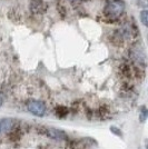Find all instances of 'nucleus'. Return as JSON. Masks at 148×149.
<instances>
[{"mask_svg":"<svg viewBox=\"0 0 148 149\" xmlns=\"http://www.w3.org/2000/svg\"><path fill=\"white\" fill-rule=\"evenodd\" d=\"M68 113V109L66 108V107H62V106H60V107H58L57 109H56V115L58 116V117H60V118H64V117H66Z\"/></svg>","mask_w":148,"mask_h":149,"instance_id":"423d86ee","label":"nucleus"},{"mask_svg":"<svg viewBox=\"0 0 148 149\" xmlns=\"http://www.w3.org/2000/svg\"><path fill=\"white\" fill-rule=\"evenodd\" d=\"M27 109L36 117H43L46 113V105L40 100H29L27 102Z\"/></svg>","mask_w":148,"mask_h":149,"instance_id":"f03ea898","label":"nucleus"},{"mask_svg":"<svg viewBox=\"0 0 148 149\" xmlns=\"http://www.w3.org/2000/svg\"><path fill=\"white\" fill-rule=\"evenodd\" d=\"M38 131L41 135H45V136L49 137L51 139H56V140H62V139L67 138V135L65 131L51 128V127H40V128H38Z\"/></svg>","mask_w":148,"mask_h":149,"instance_id":"7ed1b4c3","label":"nucleus"},{"mask_svg":"<svg viewBox=\"0 0 148 149\" xmlns=\"http://www.w3.org/2000/svg\"><path fill=\"white\" fill-rule=\"evenodd\" d=\"M70 2H77V1H79V0H69Z\"/></svg>","mask_w":148,"mask_h":149,"instance_id":"9b49d317","label":"nucleus"},{"mask_svg":"<svg viewBox=\"0 0 148 149\" xmlns=\"http://www.w3.org/2000/svg\"><path fill=\"white\" fill-rule=\"evenodd\" d=\"M139 119L140 121H145L147 119V110H146V107H142V110L139 111Z\"/></svg>","mask_w":148,"mask_h":149,"instance_id":"6e6552de","label":"nucleus"},{"mask_svg":"<svg viewBox=\"0 0 148 149\" xmlns=\"http://www.w3.org/2000/svg\"><path fill=\"white\" fill-rule=\"evenodd\" d=\"M0 132H1V126H0Z\"/></svg>","mask_w":148,"mask_h":149,"instance_id":"f8f14e48","label":"nucleus"},{"mask_svg":"<svg viewBox=\"0 0 148 149\" xmlns=\"http://www.w3.org/2000/svg\"><path fill=\"white\" fill-rule=\"evenodd\" d=\"M2 104H3V96L0 93V107L2 106Z\"/></svg>","mask_w":148,"mask_h":149,"instance_id":"9d476101","label":"nucleus"},{"mask_svg":"<svg viewBox=\"0 0 148 149\" xmlns=\"http://www.w3.org/2000/svg\"><path fill=\"white\" fill-rule=\"evenodd\" d=\"M15 120L11 118H6L2 121H0V126H1V130L3 131H10L15 128Z\"/></svg>","mask_w":148,"mask_h":149,"instance_id":"39448f33","label":"nucleus"},{"mask_svg":"<svg viewBox=\"0 0 148 149\" xmlns=\"http://www.w3.org/2000/svg\"><path fill=\"white\" fill-rule=\"evenodd\" d=\"M130 55L133 57V59L136 60V61L138 62V63H142V65H145V60H146V58H145V54L142 52L140 49H133L131 50V52H130Z\"/></svg>","mask_w":148,"mask_h":149,"instance_id":"20e7f679","label":"nucleus"},{"mask_svg":"<svg viewBox=\"0 0 148 149\" xmlns=\"http://www.w3.org/2000/svg\"><path fill=\"white\" fill-rule=\"evenodd\" d=\"M110 131H111V132H114V134H116V135H118V136H121V135H123V132L118 130L117 127H111Z\"/></svg>","mask_w":148,"mask_h":149,"instance_id":"1a4fd4ad","label":"nucleus"},{"mask_svg":"<svg viewBox=\"0 0 148 149\" xmlns=\"http://www.w3.org/2000/svg\"><path fill=\"white\" fill-rule=\"evenodd\" d=\"M125 10V3L123 0H107L104 9L105 15L110 19H117Z\"/></svg>","mask_w":148,"mask_h":149,"instance_id":"f257e3e1","label":"nucleus"},{"mask_svg":"<svg viewBox=\"0 0 148 149\" xmlns=\"http://www.w3.org/2000/svg\"><path fill=\"white\" fill-rule=\"evenodd\" d=\"M140 20H142V25L147 26V21H148V11L146 10V9H144L142 13H140Z\"/></svg>","mask_w":148,"mask_h":149,"instance_id":"0eeeda50","label":"nucleus"}]
</instances>
